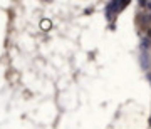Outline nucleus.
I'll list each match as a JSON object with an SVG mask.
<instances>
[{
	"instance_id": "nucleus-1",
	"label": "nucleus",
	"mask_w": 151,
	"mask_h": 129,
	"mask_svg": "<svg viewBox=\"0 0 151 129\" xmlns=\"http://www.w3.org/2000/svg\"><path fill=\"white\" fill-rule=\"evenodd\" d=\"M150 126H151V119H150Z\"/></svg>"
}]
</instances>
